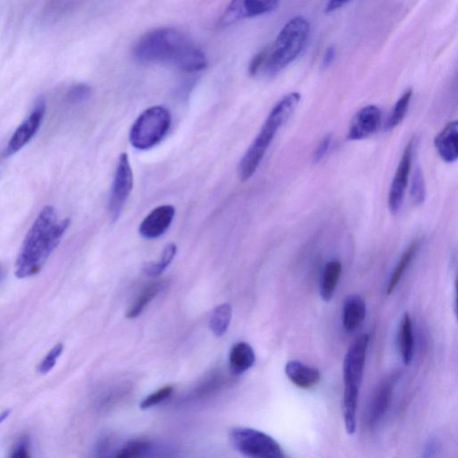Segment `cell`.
Segmentation results:
<instances>
[{"mask_svg":"<svg viewBox=\"0 0 458 458\" xmlns=\"http://www.w3.org/2000/svg\"><path fill=\"white\" fill-rule=\"evenodd\" d=\"M133 54L143 64H166L187 73L208 65L205 53L185 35L173 28L150 31L136 43Z\"/></svg>","mask_w":458,"mask_h":458,"instance_id":"obj_1","label":"cell"},{"mask_svg":"<svg viewBox=\"0 0 458 458\" xmlns=\"http://www.w3.org/2000/svg\"><path fill=\"white\" fill-rule=\"evenodd\" d=\"M70 223L69 218L58 221L52 206L43 209L29 229L17 259L15 273L19 279L33 277L41 271Z\"/></svg>","mask_w":458,"mask_h":458,"instance_id":"obj_2","label":"cell"},{"mask_svg":"<svg viewBox=\"0 0 458 458\" xmlns=\"http://www.w3.org/2000/svg\"><path fill=\"white\" fill-rule=\"evenodd\" d=\"M300 101L299 93H291L272 109L259 135L239 162L237 175L242 182L249 180L256 172L275 136L295 113Z\"/></svg>","mask_w":458,"mask_h":458,"instance_id":"obj_3","label":"cell"},{"mask_svg":"<svg viewBox=\"0 0 458 458\" xmlns=\"http://www.w3.org/2000/svg\"><path fill=\"white\" fill-rule=\"evenodd\" d=\"M369 341V334L360 336L350 345L344 359V417L348 435H353L356 429L357 406Z\"/></svg>","mask_w":458,"mask_h":458,"instance_id":"obj_4","label":"cell"},{"mask_svg":"<svg viewBox=\"0 0 458 458\" xmlns=\"http://www.w3.org/2000/svg\"><path fill=\"white\" fill-rule=\"evenodd\" d=\"M310 32V23L305 18L289 21L269 49L262 73L272 78L289 66L306 48Z\"/></svg>","mask_w":458,"mask_h":458,"instance_id":"obj_5","label":"cell"},{"mask_svg":"<svg viewBox=\"0 0 458 458\" xmlns=\"http://www.w3.org/2000/svg\"><path fill=\"white\" fill-rule=\"evenodd\" d=\"M170 126L169 112L161 106L151 107L144 111L133 125L130 143L137 150L151 149L162 141Z\"/></svg>","mask_w":458,"mask_h":458,"instance_id":"obj_6","label":"cell"},{"mask_svg":"<svg viewBox=\"0 0 458 458\" xmlns=\"http://www.w3.org/2000/svg\"><path fill=\"white\" fill-rule=\"evenodd\" d=\"M233 446L245 456L253 458H284L281 445L269 435L251 428L237 427L230 431Z\"/></svg>","mask_w":458,"mask_h":458,"instance_id":"obj_7","label":"cell"},{"mask_svg":"<svg viewBox=\"0 0 458 458\" xmlns=\"http://www.w3.org/2000/svg\"><path fill=\"white\" fill-rule=\"evenodd\" d=\"M133 187L134 175L129 158L127 153H122L119 159L109 202V211L113 221H116L120 218Z\"/></svg>","mask_w":458,"mask_h":458,"instance_id":"obj_8","label":"cell"},{"mask_svg":"<svg viewBox=\"0 0 458 458\" xmlns=\"http://www.w3.org/2000/svg\"><path fill=\"white\" fill-rule=\"evenodd\" d=\"M280 0H232L220 24L229 27L239 21L266 15L276 11Z\"/></svg>","mask_w":458,"mask_h":458,"instance_id":"obj_9","label":"cell"},{"mask_svg":"<svg viewBox=\"0 0 458 458\" xmlns=\"http://www.w3.org/2000/svg\"><path fill=\"white\" fill-rule=\"evenodd\" d=\"M46 113L43 97L37 99L30 115L19 127L7 145L4 156L9 158L21 151L36 135Z\"/></svg>","mask_w":458,"mask_h":458,"instance_id":"obj_10","label":"cell"},{"mask_svg":"<svg viewBox=\"0 0 458 458\" xmlns=\"http://www.w3.org/2000/svg\"><path fill=\"white\" fill-rule=\"evenodd\" d=\"M415 139H411L402 154L389 194V209L395 215L399 213L407 192L411 172Z\"/></svg>","mask_w":458,"mask_h":458,"instance_id":"obj_11","label":"cell"},{"mask_svg":"<svg viewBox=\"0 0 458 458\" xmlns=\"http://www.w3.org/2000/svg\"><path fill=\"white\" fill-rule=\"evenodd\" d=\"M383 113L376 105H369L360 110L353 118L347 139L360 141L370 137L376 134L382 122Z\"/></svg>","mask_w":458,"mask_h":458,"instance_id":"obj_12","label":"cell"},{"mask_svg":"<svg viewBox=\"0 0 458 458\" xmlns=\"http://www.w3.org/2000/svg\"><path fill=\"white\" fill-rule=\"evenodd\" d=\"M175 213V208L171 206L155 208L141 223L140 235L145 239H156L161 237L170 227Z\"/></svg>","mask_w":458,"mask_h":458,"instance_id":"obj_13","label":"cell"},{"mask_svg":"<svg viewBox=\"0 0 458 458\" xmlns=\"http://www.w3.org/2000/svg\"><path fill=\"white\" fill-rule=\"evenodd\" d=\"M285 372L290 381L302 390L315 387L322 379L320 371L300 361H288Z\"/></svg>","mask_w":458,"mask_h":458,"instance_id":"obj_14","label":"cell"},{"mask_svg":"<svg viewBox=\"0 0 458 458\" xmlns=\"http://www.w3.org/2000/svg\"><path fill=\"white\" fill-rule=\"evenodd\" d=\"M435 148L446 163H453L458 158V123L447 124L434 139Z\"/></svg>","mask_w":458,"mask_h":458,"instance_id":"obj_15","label":"cell"},{"mask_svg":"<svg viewBox=\"0 0 458 458\" xmlns=\"http://www.w3.org/2000/svg\"><path fill=\"white\" fill-rule=\"evenodd\" d=\"M366 316V305L358 295L345 298L342 309V323L345 330L353 333L360 328Z\"/></svg>","mask_w":458,"mask_h":458,"instance_id":"obj_16","label":"cell"},{"mask_svg":"<svg viewBox=\"0 0 458 458\" xmlns=\"http://www.w3.org/2000/svg\"><path fill=\"white\" fill-rule=\"evenodd\" d=\"M392 381L384 383L376 392L369 408V425L371 428L376 427L385 416L392 402Z\"/></svg>","mask_w":458,"mask_h":458,"instance_id":"obj_17","label":"cell"},{"mask_svg":"<svg viewBox=\"0 0 458 458\" xmlns=\"http://www.w3.org/2000/svg\"><path fill=\"white\" fill-rule=\"evenodd\" d=\"M255 362L253 348L246 342L236 344L229 354L230 370L234 375L239 376L252 368Z\"/></svg>","mask_w":458,"mask_h":458,"instance_id":"obj_18","label":"cell"},{"mask_svg":"<svg viewBox=\"0 0 458 458\" xmlns=\"http://www.w3.org/2000/svg\"><path fill=\"white\" fill-rule=\"evenodd\" d=\"M342 272V264L338 260L326 263L320 283V295L325 302H330L338 287Z\"/></svg>","mask_w":458,"mask_h":458,"instance_id":"obj_19","label":"cell"},{"mask_svg":"<svg viewBox=\"0 0 458 458\" xmlns=\"http://www.w3.org/2000/svg\"><path fill=\"white\" fill-rule=\"evenodd\" d=\"M399 346L404 363L408 365L413 360L415 351L413 325L409 314H404L400 323Z\"/></svg>","mask_w":458,"mask_h":458,"instance_id":"obj_20","label":"cell"},{"mask_svg":"<svg viewBox=\"0 0 458 458\" xmlns=\"http://www.w3.org/2000/svg\"><path fill=\"white\" fill-rule=\"evenodd\" d=\"M418 247L419 242L417 240L414 241L402 254L400 260H399L395 269L392 274L390 283L387 287L388 295H392L395 291L396 288L398 287L401 279L403 278L404 274L410 266L418 250Z\"/></svg>","mask_w":458,"mask_h":458,"instance_id":"obj_21","label":"cell"},{"mask_svg":"<svg viewBox=\"0 0 458 458\" xmlns=\"http://www.w3.org/2000/svg\"><path fill=\"white\" fill-rule=\"evenodd\" d=\"M160 290L161 284L159 283H151L148 284L129 307L126 315L127 318H137L152 299L157 297Z\"/></svg>","mask_w":458,"mask_h":458,"instance_id":"obj_22","label":"cell"},{"mask_svg":"<svg viewBox=\"0 0 458 458\" xmlns=\"http://www.w3.org/2000/svg\"><path fill=\"white\" fill-rule=\"evenodd\" d=\"M231 320L232 307L229 304H223L212 313L209 327L216 337H221L227 332Z\"/></svg>","mask_w":458,"mask_h":458,"instance_id":"obj_23","label":"cell"},{"mask_svg":"<svg viewBox=\"0 0 458 458\" xmlns=\"http://www.w3.org/2000/svg\"><path fill=\"white\" fill-rule=\"evenodd\" d=\"M412 97L413 89L409 88L405 91L403 96L397 102L387 123V130L394 129L404 120L408 113L412 100Z\"/></svg>","mask_w":458,"mask_h":458,"instance_id":"obj_24","label":"cell"},{"mask_svg":"<svg viewBox=\"0 0 458 458\" xmlns=\"http://www.w3.org/2000/svg\"><path fill=\"white\" fill-rule=\"evenodd\" d=\"M177 252L176 245L174 244L167 245L165 249L163 250V252L161 254V257L158 262H150L147 263L144 268V271L149 275L151 277H158L159 275L169 266V264L174 260L175 254Z\"/></svg>","mask_w":458,"mask_h":458,"instance_id":"obj_25","label":"cell"},{"mask_svg":"<svg viewBox=\"0 0 458 458\" xmlns=\"http://www.w3.org/2000/svg\"><path fill=\"white\" fill-rule=\"evenodd\" d=\"M151 449V443L144 439L129 440L118 452L120 458H134L146 454Z\"/></svg>","mask_w":458,"mask_h":458,"instance_id":"obj_26","label":"cell"},{"mask_svg":"<svg viewBox=\"0 0 458 458\" xmlns=\"http://www.w3.org/2000/svg\"><path fill=\"white\" fill-rule=\"evenodd\" d=\"M411 198L415 206H422L426 198V188L423 171L420 167H416L411 184Z\"/></svg>","mask_w":458,"mask_h":458,"instance_id":"obj_27","label":"cell"},{"mask_svg":"<svg viewBox=\"0 0 458 458\" xmlns=\"http://www.w3.org/2000/svg\"><path fill=\"white\" fill-rule=\"evenodd\" d=\"M73 0H51L45 9L43 18L47 22H56L70 9Z\"/></svg>","mask_w":458,"mask_h":458,"instance_id":"obj_28","label":"cell"},{"mask_svg":"<svg viewBox=\"0 0 458 458\" xmlns=\"http://www.w3.org/2000/svg\"><path fill=\"white\" fill-rule=\"evenodd\" d=\"M174 392V388L172 386H165L159 391L151 393L147 398H145L140 404V408L143 410L149 409L152 407H155L167 399H169Z\"/></svg>","mask_w":458,"mask_h":458,"instance_id":"obj_29","label":"cell"},{"mask_svg":"<svg viewBox=\"0 0 458 458\" xmlns=\"http://www.w3.org/2000/svg\"><path fill=\"white\" fill-rule=\"evenodd\" d=\"M63 344H57L39 364L38 373L43 376L49 374L55 368L59 356L63 353Z\"/></svg>","mask_w":458,"mask_h":458,"instance_id":"obj_30","label":"cell"},{"mask_svg":"<svg viewBox=\"0 0 458 458\" xmlns=\"http://www.w3.org/2000/svg\"><path fill=\"white\" fill-rule=\"evenodd\" d=\"M91 95V89L85 83H76L67 91L66 100L68 103L76 105L87 100Z\"/></svg>","mask_w":458,"mask_h":458,"instance_id":"obj_31","label":"cell"},{"mask_svg":"<svg viewBox=\"0 0 458 458\" xmlns=\"http://www.w3.org/2000/svg\"><path fill=\"white\" fill-rule=\"evenodd\" d=\"M269 49H265L259 52L251 61L249 66V74L252 76H256L263 71L265 66Z\"/></svg>","mask_w":458,"mask_h":458,"instance_id":"obj_32","label":"cell"},{"mask_svg":"<svg viewBox=\"0 0 458 458\" xmlns=\"http://www.w3.org/2000/svg\"><path fill=\"white\" fill-rule=\"evenodd\" d=\"M12 457L25 458L30 456V439L27 436L21 438L15 445Z\"/></svg>","mask_w":458,"mask_h":458,"instance_id":"obj_33","label":"cell"},{"mask_svg":"<svg viewBox=\"0 0 458 458\" xmlns=\"http://www.w3.org/2000/svg\"><path fill=\"white\" fill-rule=\"evenodd\" d=\"M332 144V135L326 136L319 144L314 153V162H320L327 154Z\"/></svg>","mask_w":458,"mask_h":458,"instance_id":"obj_34","label":"cell"},{"mask_svg":"<svg viewBox=\"0 0 458 458\" xmlns=\"http://www.w3.org/2000/svg\"><path fill=\"white\" fill-rule=\"evenodd\" d=\"M336 58V50L333 46L329 47L323 56L322 66L323 69L329 68Z\"/></svg>","mask_w":458,"mask_h":458,"instance_id":"obj_35","label":"cell"},{"mask_svg":"<svg viewBox=\"0 0 458 458\" xmlns=\"http://www.w3.org/2000/svg\"><path fill=\"white\" fill-rule=\"evenodd\" d=\"M350 0H329L328 4L325 9V12L327 14H330L339 10L345 4H347Z\"/></svg>","mask_w":458,"mask_h":458,"instance_id":"obj_36","label":"cell"},{"mask_svg":"<svg viewBox=\"0 0 458 458\" xmlns=\"http://www.w3.org/2000/svg\"><path fill=\"white\" fill-rule=\"evenodd\" d=\"M12 414V410H6L0 414V423H3Z\"/></svg>","mask_w":458,"mask_h":458,"instance_id":"obj_37","label":"cell"}]
</instances>
